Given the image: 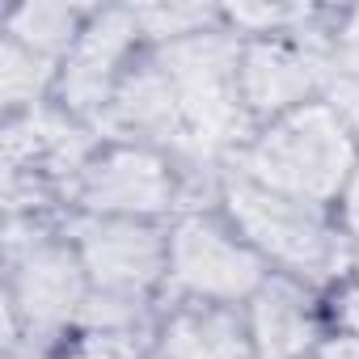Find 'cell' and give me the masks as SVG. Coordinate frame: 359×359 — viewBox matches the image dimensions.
I'll return each instance as SVG.
<instances>
[{
	"label": "cell",
	"mask_w": 359,
	"mask_h": 359,
	"mask_svg": "<svg viewBox=\"0 0 359 359\" xmlns=\"http://www.w3.org/2000/svg\"><path fill=\"white\" fill-rule=\"evenodd\" d=\"M266 279H271V266L224 216H216V212H177V220L169 224L165 287L177 300L245 309L250 296Z\"/></svg>",
	"instance_id": "5b68a950"
},
{
	"label": "cell",
	"mask_w": 359,
	"mask_h": 359,
	"mask_svg": "<svg viewBox=\"0 0 359 359\" xmlns=\"http://www.w3.org/2000/svg\"><path fill=\"white\" fill-rule=\"evenodd\" d=\"M191 191L187 173L165 152L144 144H102L81 177L72 182L76 216H123V220H161L182 208Z\"/></svg>",
	"instance_id": "8992f818"
},
{
	"label": "cell",
	"mask_w": 359,
	"mask_h": 359,
	"mask_svg": "<svg viewBox=\"0 0 359 359\" xmlns=\"http://www.w3.org/2000/svg\"><path fill=\"white\" fill-rule=\"evenodd\" d=\"M330 76H355L359 81V9L346 13L330 43Z\"/></svg>",
	"instance_id": "ac0fdd59"
},
{
	"label": "cell",
	"mask_w": 359,
	"mask_h": 359,
	"mask_svg": "<svg viewBox=\"0 0 359 359\" xmlns=\"http://www.w3.org/2000/svg\"><path fill=\"white\" fill-rule=\"evenodd\" d=\"M161 68L173 81V93L182 102L187 127L199 152L224 169V161L250 144L258 131L245 102H241V39L220 30L156 47Z\"/></svg>",
	"instance_id": "277c9868"
},
{
	"label": "cell",
	"mask_w": 359,
	"mask_h": 359,
	"mask_svg": "<svg viewBox=\"0 0 359 359\" xmlns=\"http://www.w3.org/2000/svg\"><path fill=\"white\" fill-rule=\"evenodd\" d=\"M152 351L156 359H254L245 309L177 300L156 321Z\"/></svg>",
	"instance_id": "8fae6325"
},
{
	"label": "cell",
	"mask_w": 359,
	"mask_h": 359,
	"mask_svg": "<svg viewBox=\"0 0 359 359\" xmlns=\"http://www.w3.org/2000/svg\"><path fill=\"white\" fill-rule=\"evenodd\" d=\"M325 102L334 106V114L346 123V131H351L355 144H359V81H355V76H330Z\"/></svg>",
	"instance_id": "d6986e66"
},
{
	"label": "cell",
	"mask_w": 359,
	"mask_h": 359,
	"mask_svg": "<svg viewBox=\"0 0 359 359\" xmlns=\"http://www.w3.org/2000/svg\"><path fill=\"white\" fill-rule=\"evenodd\" d=\"M140 43H144V30H140L135 9H102V13H93L85 34L76 39V47L68 51V60L60 68V85H55L51 102L97 131V118L106 114L118 81L140 60L135 55Z\"/></svg>",
	"instance_id": "ba28073f"
},
{
	"label": "cell",
	"mask_w": 359,
	"mask_h": 359,
	"mask_svg": "<svg viewBox=\"0 0 359 359\" xmlns=\"http://www.w3.org/2000/svg\"><path fill=\"white\" fill-rule=\"evenodd\" d=\"M216 199H220V216L279 275H292L309 287H321V283H338L351 271L355 245L330 220L325 208H317L309 199L279 195L271 187H258L233 169H220Z\"/></svg>",
	"instance_id": "6da1fadb"
},
{
	"label": "cell",
	"mask_w": 359,
	"mask_h": 359,
	"mask_svg": "<svg viewBox=\"0 0 359 359\" xmlns=\"http://www.w3.org/2000/svg\"><path fill=\"white\" fill-rule=\"evenodd\" d=\"M355 165H359V144L325 97L258 127L250 144L224 161V169L250 177V182L292 199H309L317 208L338 203Z\"/></svg>",
	"instance_id": "7a4b0ae2"
},
{
	"label": "cell",
	"mask_w": 359,
	"mask_h": 359,
	"mask_svg": "<svg viewBox=\"0 0 359 359\" xmlns=\"http://www.w3.org/2000/svg\"><path fill=\"white\" fill-rule=\"evenodd\" d=\"M330 60L296 39H241V102L254 127H266L325 97Z\"/></svg>",
	"instance_id": "9c48e42d"
},
{
	"label": "cell",
	"mask_w": 359,
	"mask_h": 359,
	"mask_svg": "<svg viewBox=\"0 0 359 359\" xmlns=\"http://www.w3.org/2000/svg\"><path fill=\"white\" fill-rule=\"evenodd\" d=\"M338 229H342L346 241L359 250V165H355L351 182H346L342 195H338Z\"/></svg>",
	"instance_id": "ffe728a7"
},
{
	"label": "cell",
	"mask_w": 359,
	"mask_h": 359,
	"mask_svg": "<svg viewBox=\"0 0 359 359\" xmlns=\"http://www.w3.org/2000/svg\"><path fill=\"white\" fill-rule=\"evenodd\" d=\"M245 325L254 342V359H309L325 338L317 287L271 271V279L250 296Z\"/></svg>",
	"instance_id": "30bf717a"
},
{
	"label": "cell",
	"mask_w": 359,
	"mask_h": 359,
	"mask_svg": "<svg viewBox=\"0 0 359 359\" xmlns=\"http://www.w3.org/2000/svg\"><path fill=\"white\" fill-rule=\"evenodd\" d=\"M60 68H64V60H51V55L5 34V47H0V97H5V114L13 118V114L47 106L55 97Z\"/></svg>",
	"instance_id": "7c38bea8"
},
{
	"label": "cell",
	"mask_w": 359,
	"mask_h": 359,
	"mask_svg": "<svg viewBox=\"0 0 359 359\" xmlns=\"http://www.w3.org/2000/svg\"><path fill=\"white\" fill-rule=\"evenodd\" d=\"M135 13H140L144 39L156 43V47H169V43H182V39L220 30V22H224V13H216L208 5H144Z\"/></svg>",
	"instance_id": "9a60e30c"
},
{
	"label": "cell",
	"mask_w": 359,
	"mask_h": 359,
	"mask_svg": "<svg viewBox=\"0 0 359 359\" xmlns=\"http://www.w3.org/2000/svg\"><path fill=\"white\" fill-rule=\"evenodd\" d=\"M330 317L338 325V334L359 338V250L351 258V271L334 283V300H330Z\"/></svg>",
	"instance_id": "e0dca14e"
},
{
	"label": "cell",
	"mask_w": 359,
	"mask_h": 359,
	"mask_svg": "<svg viewBox=\"0 0 359 359\" xmlns=\"http://www.w3.org/2000/svg\"><path fill=\"white\" fill-rule=\"evenodd\" d=\"M156 334H76L55 359H148Z\"/></svg>",
	"instance_id": "2e32d148"
},
{
	"label": "cell",
	"mask_w": 359,
	"mask_h": 359,
	"mask_svg": "<svg viewBox=\"0 0 359 359\" xmlns=\"http://www.w3.org/2000/svg\"><path fill=\"white\" fill-rule=\"evenodd\" d=\"M309 359H359V338H351V334H325L317 346H313V355Z\"/></svg>",
	"instance_id": "44dd1931"
},
{
	"label": "cell",
	"mask_w": 359,
	"mask_h": 359,
	"mask_svg": "<svg viewBox=\"0 0 359 359\" xmlns=\"http://www.w3.org/2000/svg\"><path fill=\"white\" fill-rule=\"evenodd\" d=\"M89 300V275L68 233L43 216H5V342L51 346L76 330Z\"/></svg>",
	"instance_id": "3957f363"
},
{
	"label": "cell",
	"mask_w": 359,
	"mask_h": 359,
	"mask_svg": "<svg viewBox=\"0 0 359 359\" xmlns=\"http://www.w3.org/2000/svg\"><path fill=\"white\" fill-rule=\"evenodd\" d=\"M152 296H123V292H93L81 309L76 334H156Z\"/></svg>",
	"instance_id": "5bb4252c"
},
{
	"label": "cell",
	"mask_w": 359,
	"mask_h": 359,
	"mask_svg": "<svg viewBox=\"0 0 359 359\" xmlns=\"http://www.w3.org/2000/svg\"><path fill=\"white\" fill-rule=\"evenodd\" d=\"M81 254L93 292L152 296L169 275V229L161 220L72 216L64 229Z\"/></svg>",
	"instance_id": "52a82bcc"
},
{
	"label": "cell",
	"mask_w": 359,
	"mask_h": 359,
	"mask_svg": "<svg viewBox=\"0 0 359 359\" xmlns=\"http://www.w3.org/2000/svg\"><path fill=\"white\" fill-rule=\"evenodd\" d=\"M89 18L76 5H51V0H39V5H22L9 18V39L51 55V60H68V51L76 47V39L85 34Z\"/></svg>",
	"instance_id": "4fadbf2b"
}]
</instances>
